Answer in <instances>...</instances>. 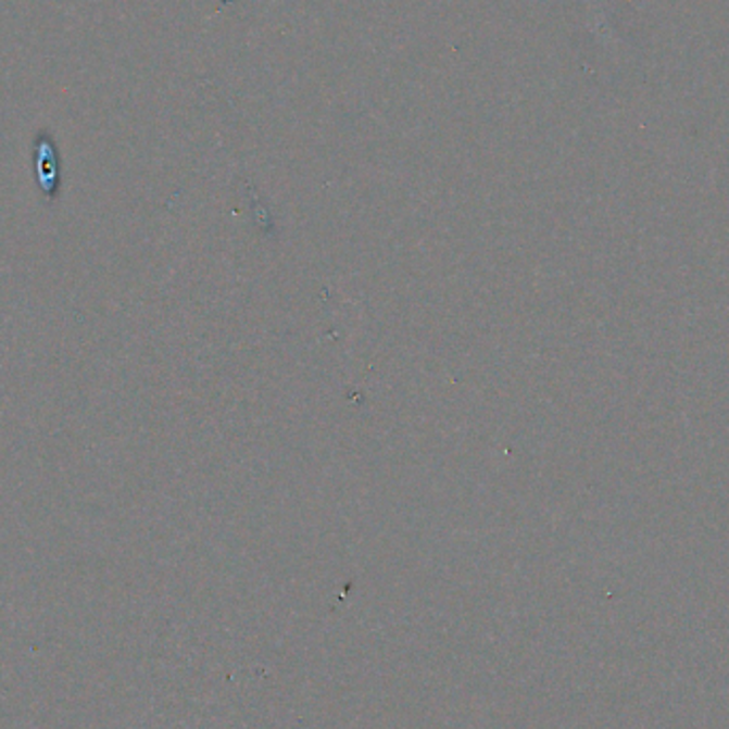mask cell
<instances>
[{"instance_id":"1","label":"cell","mask_w":729,"mask_h":729,"mask_svg":"<svg viewBox=\"0 0 729 729\" xmlns=\"http://www.w3.org/2000/svg\"><path fill=\"white\" fill-rule=\"evenodd\" d=\"M35 156L39 184L48 197H54L58 190V150L54 139L46 130H41L35 141Z\"/></svg>"}]
</instances>
